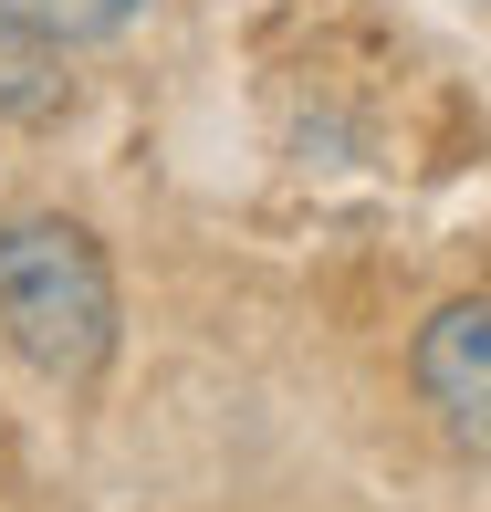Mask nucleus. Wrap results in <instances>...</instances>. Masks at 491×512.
Wrapping results in <instances>:
<instances>
[{
    "label": "nucleus",
    "mask_w": 491,
    "mask_h": 512,
    "mask_svg": "<svg viewBox=\"0 0 491 512\" xmlns=\"http://www.w3.org/2000/svg\"><path fill=\"white\" fill-rule=\"evenodd\" d=\"M115 335H126V304L95 230L63 209L0 220V345L53 387H95L115 366Z\"/></svg>",
    "instance_id": "1"
},
{
    "label": "nucleus",
    "mask_w": 491,
    "mask_h": 512,
    "mask_svg": "<svg viewBox=\"0 0 491 512\" xmlns=\"http://www.w3.org/2000/svg\"><path fill=\"white\" fill-rule=\"evenodd\" d=\"M408 387H418V408H429V429L450 450L491 460V293H460V304H439L418 324Z\"/></svg>",
    "instance_id": "2"
},
{
    "label": "nucleus",
    "mask_w": 491,
    "mask_h": 512,
    "mask_svg": "<svg viewBox=\"0 0 491 512\" xmlns=\"http://www.w3.org/2000/svg\"><path fill=\"white\" fill-rule=\"evenodd\" d=\"M0 115H11V126H53V115H74V74H63L53 42L0 32Z\"/></svg>",
    "instance_id": "3"
},
{
    "label": "nucleus",
    "mask_w": 491,
    "mask_h": 512,
    "mask_svg": "<svg viewBox=\"0 0 491 512\" xmlns=\"http://www.w3.org/2000/svg\"><path fill=\"white\" fill-rule=\"evenodd\" d=\"M136 11H147V0H0V32H21V42H53V53H74V42H115Z\"/></svg>",
    "instance_id": "4"
}]
</instances>
